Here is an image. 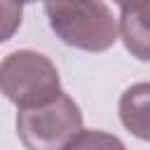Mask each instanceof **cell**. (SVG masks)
I'll use <instances>...</instances> for the list:
<instances>
[{
  "mask_svg": "<svg viewBox=\"0 0 150 150\" xmlns=\"http://www.w3.org/2000/svg\"><path fill=\"white\" fill-rule=\"evenodd\" d=\"M49 28L66 45L105 52L117 42V21L103 0H45Z\"/></svg>",
  "mask_w": 150,
  "mask_h": 150,
  "instance_id": "1",
  "label": "cell"
},
{
  "mask_svg": "<svg viewBox=\"0 0 150 150\" xmlns=\"http://www.w3.org/2000/svg\"><path fill=\"white\" fill-rule=\"evenodd\" d=\"M0 91L21 108H38L61 94V77L49 56L16 49L0 61Z\"/></svg>",
  "mask_w": 150,
  "mask_h": 150,
  "instance_id": "2",
  "label": "cell"
},
{
  "mask_svg": "<svg viewBox=\"0 0 150 150\" xmlns=\"http://www.w3.org/2000/svg\"><path fill=\"white\" fill-rule=\"evenodd\" d=\"M82 131V110L68 96L16 112V136L26 150H63Z\"/></svg>",
  "mask_w": 150,
  "mask_h": 150,
  "instance_id": "3",
  "label": "cell"
},
{
  "mask_svg": "<svg viewBox=\"0 0 150 150\" xmlns=\"http://www.w3.org/2000/svg\"><path fill=\"white\" fill-rule=\"evenodd\" d=\"M117 33L124 40V47L138 61L150 59V52H148V0H131V2L122 5Z\"/></svg>",
  "mask_w": 150,
  "mask_h": 150,
  "instance_id": "4",
  "label": "cell"
},
{
  "mask_svg": "<svg viewBox=\"0 0 150 150\" xmlns=\"http://www.w3.org/2000/svg\"><path fill=\"white\" fill-rule=\"evenodd\" d=\"M148 96H150V84L138 82V84L129 87L120 98V120L141 141L150 138V134H148Z\"/></svg>",
  "mask_w": 150,
  "mask_h": 150,
  "instance_id": "5",
  "label": "cell"
},
{
  "mask_svg": "<svg viewBox=\"0 0 150 150\" xmlns=\"http://www.w3.org/2000/svg\"><path fill=\"white\" fill-rule=\"evenodd\" d=\"M63 150H127L124 143L101 129H82Z\"/></svg>",
  "mask_w": 150,
  "mask_h": 150,
  "instance_id": "6",
  "label": "cell"
},
{
  "mask_svg": "<svg viewBox=\"0 0 150 150\" xmlns=\"http://www.w3.org/2000/svg\"><path fill=\"white\" fill-rule=\"evenodd\" d=\"M23 21V9L14 0H0V45L7 42Z\"/></svg>",
  "mask_w": 150,
  "mask_h": 150,
  "instance_id": "7",
  "label": "cell"
},
{
  "mask_svg": "<svg viewBox=\"0 0 150 150\" xmlns=\"http://www.w3.org/2000/svg\"><path fill=\"white\" fill-rule=\"evenodd\" d=\"M112 2H115V5H120V7H122V5H127V2H131V0H112Z\"/></svg>",
  "mask_w": 150,
  "mask_h": 150,
  "instance_id": "8",
  "label": "cell"
},
{
  "mask_svg": "<svg viewBox=\"0 0 150 150\" xmlns=\"http://www.w3.org/2000/svg\"><path fill=\"white\" fill-rule=\"evenodd\" d=\"M14 2H19V5H23V2H38V0H14Z\"/></svg>",
  "mask_w": 150,
  "mask_h": 150,
  "instance_id": "9",
  "label": "cell"
}]
</instances>
